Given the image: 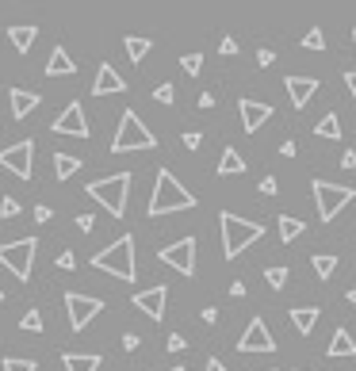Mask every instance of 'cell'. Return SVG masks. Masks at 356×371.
Instances as JSON below:
<instances>
[{
  "mask_svg": "<svg viewBox=\"0 0 356 371\" xmlns=\"http://www.w3.org/2000/svg\"><path fill=\"white\" fill-rule=\"evenodd\" d=\"M192 207H196V196H192L169 168H161L157 180H153V199H150V207H145V214H150V219H161V214L192 211Z\"/></svg>",
  "mask_w": 356,
  "mask_h": 371,
  "instance_id": "6da1fadb",
  "label": "cell"
},
{
  "mask_svg": "<svg viewBox=\"0 0 356 371\" xmlns=\"http://www.w3.org/2000/svg\"><path fill=\"white\" fill-rule=\"evenodd\" d=\"M92 268H100V272H108V276H115V279L134 284V279H138V264H134V238H131V233H123V238L111 241L108 249H100V253L92 256Z\"/></svg>",
  "mask_w": 356,
  "mask_h": 371,
  "instance_id": "7a4b0ae2",
  "label": "cell"
},
{
  "mask_svg": "<svg viewBox=\"0 0 356 371\" xmlns=\"http://www.w3.org/2000/svg\"><path fill=\"white\" fill-rule=\"evenodd\" d=\"M218 230H222V256L226 261H238L241 249H249L253 241H261V222H245L238 219L234 211H222L218 214Z\"/></svg>",
  "mask_w": 356,
  "mask_h": 371,
  "instance_id": "3957f363",
  "label": "cell"
},
{
  "mask_svg": "<svg viewBox=\"0 0 356 371\" xmlns=\"http://www.w3.org/2000/svg\"><path fill=\"white\" fill-rule=\"evenodd\" d=\"M127 196H131V173H115V176H104V180L88 184V199H96L111 219L127 214Z\"/></svg>",
  "mask_w": 356,
  "mask_h": 371,
  "instance_id": "277c9868",
  "label": "cell"
},
{
  "mask_svg": "<svg viewBox=\"0 0 356 371\" xmlns=\"http://www.w3.org/2000/svg\"><path fill=\"white\" fill-rule=\"evenodd\" d=\"M157 146V138L150 134V126L142 123L134 111H123V119H119V131L115 138H111V153H131V150H153Z\"/></svg>",
  "mask_w": 356,
  "mask_h": 371,
  "instance_id": "5b68a950",
  "label": "cell"
},
{
  "mask_svg": "<svg viewBox=\"0 0 356 371\" xmlns=\"http://www.w3.org/2000/svg\"><path fill=\"white\" fill-rule=\"evenodd\" d=\"M311 191H314V207H318V219L322 222H334L337 214H341L345 207L356 199L353 188H345V184H329V180H314Z\"/></svg>",
  "mask_w": 356,
  "mask_h": 371,
  "instance_id": "8992f818",
  "label": "cell"
},
{
  "mask_svg": "<svg viewBox=\"0 0 356 371\" xmlns=\"http://www.w3.org/2000/svg\"><path fill=\"white\" fill-rule=\"evenodd\" d=\"M35 249H38L35 238L8 241V245H0V264H4V268L12 272L15 279H23V284H27V279H31V268H35Z\"/></svg>",
  "mask_w": 356,
  "mask_h": 371,
  "instance_id": "52a82bcc",
  "label": "cell"
},
{
  "mask_svg": "<svg viewBox=\"0 0 356 371\" xmlns=\"http://www.w3.org/2000/svg\"><path fill=\"white\" fill-rule=\"evenodd\" d=\"M157 261L176 268L180 276H196V238H180L176 245H165L157 253Z\"/></svg>",
  "mask_w": 356,
  "mask_h": 371,
  "instance_id": "ba28073f",
  "label": "cell"
},
{
  "mask_svg": "<svg viewBox=\"0 0 356 371\" xmlns=\"http://www.w3.org/2000/svg\"><path fill=\"white\" fill-rule=\"evenodd\" d=\"M31 161H35V142L31 138L0 150V168H8V173L20 176V180H31Z\"/></svg>",
  "mask_w": 356,
  "mask_h": 371,
  "instance_id": "9c48e42d",
  "label": "cell"
},
{
  "mask_svg": "<svg viewBox=\"0 0 356 371\" xmlns=\"http://www.w3.org/2000/svg\"><path fill=\"white\" fill-rule=\"evenodd\" d=\"M66 310H69V326L77 329H85L88 321L96 318V314L104 310V298H92V295H80V291H69L66 295Z\"/></svg>",
  "mask_w": 356,
  "mask_h": 371,
  "instance_id": "30bf717a",
  "label": "cell"
},
{
  "mask_svg": "<svg viewBox=\"0 0 356 371\" xmlns=\"http://www.w3.org/2000/svg\"><path fill=\"white\" fill-rule=\"evenodd\" d=\"M238 352H276V341H272V333H269V321L264 318L249 321L245 333H241V341H238Z\"/></svg>",
  "mask_w": 356,
  "mask_h": 371,
  "instance_id": "8fae6325",
  "label": "cell"
},
{
  "mask_svg": "<svg viewBox=\"0 0 356 371\" xmlns=\"http://www.w3.org/2000/svg\"><path fill=\"white\" fill-rule=\"evenodd\" d=\"M131 303L138 306L145 318L161 321V318H165V306H169V287H165V284H157V287H150V291H134Z\"/></svg>",
  "mask_w": 356,
  "mask_h": 371,
  "instance_id": "7c38bea8",
  "label": "cell"
},
{
  "mask_svg": "<svg viewBox=\"0 0 356 371\" xmlns=\"http://www.w3.org/2000/svg\"><path fill=\"white\" fill-rule=\"evenodd\" d=\"M54 134H66V138H88V123H85V108L77 100L54 119Z\"/></svg>",
  "mask_w": 356,
  "mask_h": 371,
  "instance_id": "4fadbf2b",
  "label": "cell"
},
{
  "mask_svg": "<svg viewBox=\"0 0 356 371\" xmlns=\"http://www.w3.org/2000/svg\"><path fill=\"white\" fill-rule=\"evenodd\" d=\"M238 111H241V126H245L249 134L261 131V126L272 119V108H269V103H261V100H241Z\"/></svg>",
  "mask_w": 356,
  "mask_h": 371,
  "instance_id": "5bb4252c",
  "label": "cell"
},
{
  "mask_svg": "<svg viewBox=\"0 0 356 371\" xmlns=\"http://www.w3.org/2000/svg\"><path fill=\"white\" fill-rule=\"evenodd\" d=\"M287 96H291V108H306L318 92V77H284Z\"/></svg>",
  "mask_w": 356,
  "mask_h": 371,
  "instance_id": "9a60e30c",
  "label": "cell"
},
{
  "mask_svg": "<svg viewBox=\"0 0 356 371\" xmlns=\"http://www.w3.org/2000/svg\"><path fill=\"white\" fill-rule=\"evenodd\" d=\"M111 92H127V80L115 73V66H108V61H104V66L96 69V80H92V96H111Z\"/></svg>",
  "mask_w": 356,
  "mask_h": 371,
  "instance_id": "2e32d148",
  "label": "cell"
},
{
  "mask_svg": "<svg viewBox=\"0 0 356 371\" xmlns=\"http://www.w3.org/2000/svg\"><path fill=\"white\" fill-rule=\"evenodd\" d=\"M77 73V61L69 58L66 46H54L50 50V61H46V77H73Z\"/></svg>",
  "mask_w": 356,
  "mask_h": 371,
  "instance_id": "e0dca14e",
  "label": "cell"
},
{
  "mask_svg": "<svg viewBox=\"0 0 356 371\" xmlns=\"http://www.w3.org/2000/svg\"><path fill=\"white\" fill-rule=\"evenodd\" d=\"M66 371H100V352H66Z\"/></svg>",
  "mask_w": 356,
  "mask_h": 371,
  "instance_id": "ac0fdd59",
  "label": "cell"
},
{
  "mask_svg": "<svg viewBox=\"0 0 356 371\" xmlns=\"http://www.w3.org/2000/svg\"><path fill=\"white\" fill-rule=\"evenodd\" d=\"M35 108H38V92H23V88H12V115H15V119H27Z\"/></svg>",
  "mask_w": 356,
  "mask_h": 371,
  "instance_id": "d6986e66",
  "label": "cell"
},
{
  "mask_svg": "<svg viewBox=\"0 0 356 371\" xmlns=\"http://www.w3.org/2000/svg\"><path fill=\"white\" fill-rule=\"evenodd\" d=\"M291 321H295V329L303 337H311L314 326H318V306H295V310H291Z\"/></svg>",
  "mask_w": 356,
  "mask_h": 371,
  "instance_id": "ffe728a7",
  "label": "cell"
},
{
  "mask_svg": "<svg viewBox=\"0 0 356 371\" xmlns=\"http://www.w3.org/2000/svg\"><path fill=\"white\" fill-rule=\"evenodd\" d=\"M238 173H245V161L234 146H226L222 157H218V176H238Z\"/></svg>",
  "mask_w": 356,
  "mask_h": 371,
  "instance_id": "44dd1931",
  "label": "cell"
},
{
  "mask_svg": "<svg viewBox=\"0 0 356 371\" xmlns=\"http://www.w3.org/2000/svg\"><path fill=\"white\" fill-rule=\"evenodd\" d=\"M326 356H337V360H349V356H356V341L349 333H345V329H337L334 333V341H329V352Z\"/></svg>",
  "mask_w": 356,
  "mask_h": 371,
  "instance_id": "7402d4cb",
  "label": "cell"
},
{
  "mask_svg": "<svg viewBox=\"0 0 356 371\" xmlns=\"http://www.w3.org/2000/svg\"><path fill=\"white\" fill-rule=\"evenodd\" d=\"M8 38H12V46H15L20 54H27L31 43L38 38V27H20V23H15V27H8Z\"/></svg>",
  "mask_w": 356,
  "mask_h": 371,
  "instance_id": "603a6c76",
  "label": "cell"
},
{
  "mask_svg": "<svg viewBox=\"0 0 356 371\" xmlns=\"http://www.w3.org/2000/svg\"><path fill=\"white\" fill-rule=\"evenodd\" d=\"M77 168H80L77 157H69V153H54V176H58V180H69Z\"/></svg>",
  "mask_w": 356,
  "mask_h": 371,
  "instance_id": "cb8c5ba5",
  "label": "cell"
},
{
  "mask_svg": "<svg viewBox=\"0 0 356 371\" xmlns=\"http://www.w3.org/2000/svg\"><path fill=\"white\" fill-rule=\"evenodd\" d=\"M276 230H280V241H295L299 233L306 230L299 219H291V214H280V222H276Z\"/></svg>",
  "mask_w": 356,
  "mask_h": 371,
  "instance_id": "d4e9b609",
  "label": "cell"
},
{
  "mask_svg": "<svg viewBox=\"0 0 356 371\" xmlns=\"http://www.w3.org/2000/svg\"><path fill=\"white\" fill-rule=\"evenodd\" d=\"M311 268H314V276H318V279H329V276H334V268H337V256L318 253V256H311Z\"/></svg>",
  "mask_w": 356,
  "mask_h": 371,
  "instance_id": "484cf974",
  "label": "cell"
},
{
  "mask_svg": "<svg viewBox=\"0 0 356 371\" xmlns=\"http://www.w3.org/2000/svg\"><path fill=\"white\" fill-rule=\"evenodd\" d=\"M314 138H345V134H341V123H337L334 111H329V115L322 119L318 126H314Z\"/></svg>",
  "mask_w": 356,
  "mask_h": 371,
  "instance_id": "4316f807",
  "label": "cell"
},
{
  "mask_svg": "<svg viewBox=\"0 0 356 371\" xmlns=\"http://www.w3.org/2000/svg\"><path fill=\"white\" fill-rule=\"evenodd\" d=\"M123 46H127V54H131V61H142L145 54H150V38H138V35H127L123 38Z\"/></svg>",
  "mask_w": 356,
  "mask_h": 371,
  "instance_id": "83f0119b",
  "label": "cell"
},
{
  "mask_svg": "<svg viewBox=\"0 0 356 371\" xmlns=\"http://www.w3.org/2000/svg\"><path fill=\"white\" fill-rule=\"evenodd\" d=\"M264 279H269L272 291H284V284L291 279V272L284 268V264H272V268H264Z\"/></svg>",
  "mask_w": 356,
  "mask_h": 371,
  "instance_id": "f1b7e54d",
  "label": "cell"
},
{
  "mask_svg": "<svg viewBox=\"0 0 356 371\" xmlns=\"http://www.w3.org/2000/svg\"><path fill=\"white\" fill-rule=\"evenodd\" d=\"M303 46L306 50H326V35H322V27H311L303 35Z\"/></svg>",
  "mask_w": 356,
  "mask_h": 371,
  "instance_id": "f546056e",
  "label": "cell"
},
{
  "mask_svg": "<svg viewBox=\"0 0 356 371\" xmlns=\"http://www.w3.org/2000/svg\"><path fill=\"white\" fill-rule=\"evenodd\" d=\"M38 364L35 360H27V356H8L4 360V371H35Z\"/></svg>",
  "mask_w": 356,
  "mask_h": 371,
  "instance_id": "4dcf8cb0",
  "label": "cell"
},
{
  "mask_svg": "<svg viewBox=\"0 0 356 371\" xmlns=\"http://www.w3.org/2000/svg\"><path fill=\"white\" fill-rule=\"evenodd\" d=\"M180 66H184V73H192V77H196L199 69H204V54H184V58H180Z\"/></svg>",
  "mask_w": 356,
  "mask_h": 371,
  "instance_id": "1f68e13d",
  "label": "cell"
},
{
  "mask_svg": "<svg viewBox=\"0 0 356 371\" xmlns=\"http://www.w3.org/2000/svg\"><path fill=\"white\" fill-rule=\"evenodd\" d=\"M20 326L27 329V333H38V329H43V314H38V310H27V314H23Z\"/></svg>",
  "mask_w": 356,
  "mask_h": 371,
  "instance_id": "d6a6232c",
  "label": "cell"
},
{
  "mask_svg": "<svg viewBox=\"0 0 356 371\" xmlns=\"http://www.w3.org/2000/svg\"><path fill=\"white\" fill-rule=\"evenodd\" d=\"M153 100H157V103H173L176 100V88L173 85H157V88H153Z\"/></svg>",
  "mask_w": 356,
  "mask_h": 371,
  "instance_id": "836d02e7",
  "label": "cell"
},
{
  "mask_svg": "<svg viewBox=\"0 0 356 371\" xmlns=\"http://www.w3.org/2000/svg\"><path fill=\"white\" fill-rule=\"evenodd\" d=\"M0 214H4V219H15V214H20V199L4 196V203H0Z\"/></svg>",
  "mask_w": 356,
  "mask_h": 371,
  "instance_id": "e575fe53",
  "label": "cell"
},
{
  "mask_svg": "<svg viewBox=\"0 0 356 371\" xmlns=\"http://www.w3.org/2000/svg\"><path fill=\"white\" fill-rule=\"evenodd\" d=\"M58 268H62V272H73V268H77V256H73L69 249H66V253L58 256Z\"/></svg>",
  "mask_w": 356,
  "mask_h": 371,
  "instance_id": "d590c367",
  "label": "cell"
},
{
  "mask_svg": "<svg viewBox=\"0 0 356 371\" xmlns=\"http://www.w3.org/2000/svg\"><path fill=\"white\" fill-rule=\"evenodd\" d=\"M199 142H204V134H199V131H188V134H184V146H188V150H199Z\"/></svg>",
  "mask_w": 356,
  "mask_h": 371,
  "instance_id": "8d00e7d4",
  "label": "cell"
},
{
  "mask_svg": "<svg viewBox=\"0 0 356 371\" xmlns=\"http://www.w3.org/2000/svg\"><path fill=\"white\" fill-rule=\"evenodd\" d=\"M218 50H222V54H226V58H230V54H238V43H234V38H230V35H226V38H222V46H218Z\"/></svg>",
  "mask_w": 356,
  "mask_h": 371,
  "instance_id": "74e56055",
  "label": "cell"
},
{
  "mask_svg": "<svg viewBox=\"0 0 356 371\" xmlns=\"http://www.w3.org/2000/svg\"><path fill=\"white\" fill-rule=\"evenodd\" d=\"M169 352H184V337H180V333L169 337Z\"/></svg>",
  "mask_w": 356,
  "mask_h": 371,
  "instance_id": "f35d334b",
  "label": "cell"
},
{
  "mask_svg": "<svg viewBox=\"0 0 356 371\" xmlns=\"http://www.w3.org/2000/svg\"><path fill=\"white\" fill-rule=\"evenodd\" d=\"M261 191H264V196H276V180H272V176H264V180H261Z\"/></svg>",
  "mask_w": 356,
  "mask_h": 371,
  "instance_id": "ab89813d",
  "label": "cell"
},
{
  "mask_svg": "<svg viewBox=\"0 0 356 371\" xmlns=\"http://www.w3.org/2000/svg\"><path fill=\"white\" fill-rule=\"evenodd\" d=\"M77 230H92V214H77Z\"/></svg>",
  "mask_w": 356,
  "mask_h": 371,
  "instance_id": "60d3db41",
  "label": "cell"
},
{
  "mask_svg": "<svg viewBox=\"0 0 356 371\" xmlns=\"http://www.w3.org/2000/svg\"><path fill=\"white\" fill-rule=\"evenodd\" d=\"M138 344H142V341H138V337H134V333H127V337H123V349H127V352H134V349H138Z\"/></svg>",
  "mask_w": 356,
  "mask_h": 371,
  "instance_id": "b9f144b4",
  "label": "cell"
},
{
  "mask_svg": "<svg viewBox=\"0 0 356 371\" xmlns=\"http://www.w3.org/2000/svg\"><path fill=\"white\" fill-rule=\"evenodd\" d=\"M257 61H261V66H272V61H276V54H272V50H261V54H257Z\"/></svg>",
  "mask_w": 356,
  "mask_h": 371,
  "instance_id": "7bdbcfd3",
  "label": "cell"
},
{
  "mask_svg": "<svg viewBox=\"0 0 356 371\" xmlns=\"http://www.w3.org/2000/svg\"><path fill=\"white\" fill-rule=\"evenodd\" d=\"M35 222H50V207H35Z\"/></svg>",
  "mask_w": 356,
  "mask_h": 371,
  "instance_id": "ee69618b",
  "label": "cell"
},
{
  "mask_svg": "<svg viewBox=\"0 0 356 371\" xmlns=\"http://www.w3.org/2000/svg\"><path fill=\"white\" fill-rule=\"evenodd\" d=\"M230 295L241 298V295H245V284H241V279H234V284H230Z\"/></svg>",
  "mask_w": 356,
  "mask_h": 371,
  "instance_id": "f6af8a7d",
  "label": "cell"
},
{
  "mask_svg": "<svg viewBox=\"0 0 356 371\" xmlns=\"http://www.w3.org/2000/svg\"><path fill=\"white\" fill-rule=\"evenodd\" d=\"M280 153H284V157H295L299 146H295V142H284V146H280Z\"/></svg>",
  "mask_w": 356,
  "mask_h": 371,
  "instance_id": "bcb514c9",
  "label": "cell"
},
{
  "mask_svg": "<svg viewBox=\"0 0 356 371\" xmlns=\"http://www.w3.org/2000/svg\"><path fill=\"white\" fill-rule=\"evenodd\" d=\"M207 371H226V364L218 356H211V360H207Z\"/></svg>",
  "mask_w": 356,
  "mask_h": 371,
  "instance_id": "7dc6e473",
  "label": "cell"
},
{
  "mask_svg": "<svg viewBox=\"0 0 356 371\" xmlns=\"http://www.w3.org/2000/svg\"><path fill=\"white\" fill-rule=\"evenodd\" d=\"M345 168H356V150H345Z\"/></svg>",
  "mask_w": 356,
  "mask_h": 371,
  "instance_id": "c3c4849f",
  "label": "cell"
},
{
  "mask_svg": "<svg viewBox=\"0 0 356 371\" xmlns=\"http://www.w3.org/2000/svg\"><path fill=\"white\" fill-rule=\"evenodd\" d=\"M345 85H349V92H353V100H356V73H345Z\"/></svg>",
  "mask_w": 356,
  "mask_h": 371,
  "instance_id": "681fc988",
  "label": "cell"
},
{
  "mask_svg": "<svg viewBox=\"0 0 356 371\" xmlns=\"http://www.w3.org/2000/svg\"><path fill=\"white\" fill-rule=\"evenodd\" d=\"M349 303H353V306H356V291H349Z\"/></svg>",
  "mask_w": 356,
  "mask_h": 371,
  "instance_id": "f907efd6",
  "label": "cell"
},
{
  "mask_svg": "<svg viewBox=\"0 0 356 371\" xmlns=\"http://www.w3.org/2000/svg\"><path fill=\"white\" fill-rule=\"evenodd\" d=\"M169 371H184V368H169Z\"/></svg>",
  "mask_w": 356,
  "mask_h": 371,
  "instance_id": "816d5d0a",
  "label": "cell"
},
{
  "mask_svg": "<svg viewBox=\"0 0 356 371\" xmlns=\"http://www.w3.org/2000/svg\"><path fill=\"white\" fill-rule=\"evenodd\" d=\"M0 303H4V291H0Z\"/></svg>",
  "mask_w": 356,
  "mask_h": 371,
  "instance_id": "f5cc1de1",
  "label": "cell"
},
{
  "mask_svg": "<svg viewBox=\"0 0 356 371\" xmlns=\"http://www.w3.org/2000/svg\"><path fill=\"white\" fill-rule=\"evenodd\" d=\"M353 43H356V31H353Z\"/></svg>",
  "mask_w": 356,
  "mask_h": 371,
  "instance_id": "db71d44e",
  "label": "cell"
}]
</instances>
